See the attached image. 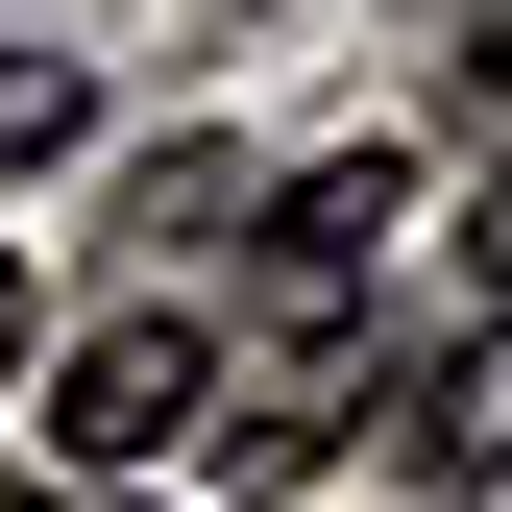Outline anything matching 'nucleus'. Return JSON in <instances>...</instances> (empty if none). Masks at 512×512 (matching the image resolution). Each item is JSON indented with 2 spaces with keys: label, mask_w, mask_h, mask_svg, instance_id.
Returning <instances> with one entry per match:
<instances>
[{
  "label": "nucleus",
  "mask_w": 512,
  "mask_h": 512,
  "mask_svg": "<svg viewBox=\"0 0 512 512\" xmlns=\"http://www.w3.org/2000/svg\"><path fill=\"white\" fill-rule=\"evenodd\" d=\"M391 464H415V488H512V293H488L464 342L391 391Z\"/></svg>",
  "instance_id": "nucleus-2"
},
{
  "label": "nucleus",
  "mask_w": 512,
  "mask_h": 512,
  "mask_svg": "<svg viewBox=\"0 0 512 512\" xmlns=\"http://www.w3.org/2000/svg\"><path fill=\"white\" fill-rule=\"evenodd\" d=\"M220 317L196 293H147V317H98V342L74 366H49V439H74V464H196V439H220Z\"/></svg>",
  "instance_id": "nucleus-1"
},
{
  "label": "nucleus",
  "mask_w": 512,
  "mask_h": 512,
  "mask_svg": "<svg viewBox=\"0 0 512 512\" xmlns=\"http://www.w3.org/2000/svg\"><path fill=\"white\" fill-rule=\"evenodd\" d=\"M0 366H25V269H0Z\"/></svg>",
  "instance_id": "nucleus-5"
},
{
  "label": "nucleus",
  "mask_w": 512,
  "mask_h": 512,
  "mask_svg": "<svg viewBox=\"0 0 512 512\" xmlns=\"http://www.w3.org/2000/svg\"><path fill=\"white\" fill-rule=\"evenodd\" d=\"M0 512H147V488H0Z\"/></svg>",
  "instance_id": "nucleus-4"
},
{
  "label": "nucleus",
  "mask_w": 512,
  "mask_h": 512,
  "mask_svg": "<svg viewBox=\"0 0 512 512\" xmlns=\"http://www.w3.org/2000/svg\"><path fill=\"white\" fill-rule=\"evenodd\" d=\"M74 122H98V98L49 74V49H0V171H49V147H74Z\"/></svg>",
  "instance_id": "nucleus-3"
}]
</instances>
